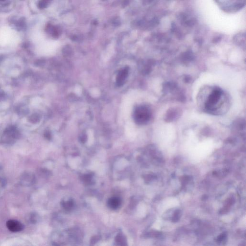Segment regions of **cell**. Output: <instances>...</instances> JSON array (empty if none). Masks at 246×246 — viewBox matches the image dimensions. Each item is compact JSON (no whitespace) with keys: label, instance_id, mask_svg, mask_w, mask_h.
I'll list each match as a JSON object with an SVG mask.
<instances>
[{"label":"cell","instance_id":"obj_1","mask_svg":"<svg viewBox=\"0 0 246 246\" xmlns=\"http://www.w3.org/2000/svg\"><path fill=\"white\" fill-rule=\"evenodd\" d=\"M224 91L221 89L216 87L213 89L207 98L205 104V108L207 111L214 112L219 108V102H222Z\"/></svg>","mask_w":246,"mask_h":246},{"label":"cell","instance_id":"obj_2","mask_svg":"<svg viewBox=\"0 0 246 246\" xmlns=\"http://www.w3.org/2000/svg\"><path fill=\"white\" fill-rule=\"evenodd\" d=\"M151 112L146 106H140L134 112V119L138 124L143 125L147 123L150 119Z\"/></svg>","mask_w":246,"mask_h":246},{"label":"cell","instance_id":"obj_3","mask_svg":"<svg viewBox=\"0 0 246 246\" xmlns=\"http://www.w3.org/2000/svg\"><path fill=\"white\" fill-rule=\"evenodd\" d=\"M223 8L227 11H235L241 8L245 0H218Z\"/></svg>","mask_w":246,"mask_h":246},{"label":"cell","instance_id":"obj_4","mask_svg":"<svg viewBox=\"0 0 246 246\" xmlns=\"http://www.w3.org/2000/svg\"><path fill=\"white\" fill-rule=\"evenodd\" d=\"M6 226L9 230L12 232H20L24 229V226L21 222L15 220L8 221L6 222Z\"/></svg>","mask_w":246,"mask_h":246},{"label":"cell","instance_id":"obj_5","mask_svg":"<svg viewBox=\"0 0 246 246\" xmlns=\"http://www.w3.org/2000/svg\"><path fill=\"white\" fill-rule=\"evenodd\" d=\"M128 68H125L123 69L121 71L119 72L116 78V83L117 85L118 86H121L124 83L125 79L128 77Z\"/></svg>","mask_w":246,"mask_h":246},{"label":"cell","instance_id":"obj_6","mask_svg":"<svg viewBox=\"0 0 246 246\" xmlns=\"http://www.w3.org/2000/svg\"><path fill=\"white\" fill-rule=\"evenodd\" d=\"M121 200L117 197H113L109 199L108 202V204L110 208L116 209L118 208L121 205Z\"/></svg>","mask_w":246,"mask_h":246},{"label":"cell","instance_id":"obj_7","mask_svg":"<svg viewBox=\"0 0 246 246\" xmlns=\"http://www.w3.org/2000/svg\"><path fill=\"white\" fill-rule=\"evenodd\" d=\"M33 181H34V177L32 176L31 174L27 173V174L23 175L22 179L23 184H26V185L32 184Z\"/></svg>","mask_w":246,"mask_h":246},{"label":"cell","instance_id":"obj_8","mask_svg":"<svg viewBox=\"0 0 246 246\" xmlns=\"http://www.w3.org/2000/svg\"><path fill=\"white\" fill-rule=\"evenodd\" d=\"M73 204L72 200H69L68 202H64L63 204V207L66 210H69L73 207Z\"/></svg>","mask_w":246,"mask_h":246},{"label":"cell","instance_id":"obj_9","mask_svg":"<svg viewBox=\"0 0 246 246\" xmlns=\"http://www.w3.org/2000/svg\"><path fill=\"white\" fill-rule=\"evenodd\" d=\"M116 242L118 243H120V245H124L123 243L125 242L124 238V237H123L122 235H118V236H117V238H116Z\"/></svg>","mask_w":246,"mask_h":246},{"label":"cell","instance_id":"obj_10","mask_svg":"<svg viewBox=\"0 0 246 246\" xmlns=\"http://www.w3.org/2000/svg\"><path fill=\"white\" fill-rule=\"evenodd\" d=\"M49 0H41L39 2V6L40 8H44V7H46V5L49 2Z\"/></svg>","mask_w":246,"mask_h":246},{"label":"cell","instance_id":"obj_11","mask_svg":"<svg viewBox=\"0 0 246 246\" xmlns=\"http://www.w3.org/2000/svg\"><path fill=\"white\" fill-rule=\"evenodd\" d=\"M5 1V0H0V1Z\"/></svg>","mask_w":246,"mask_h":246}]
</instances>
